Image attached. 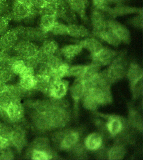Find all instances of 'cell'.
Wrapping results in <instances>:
<instances>
[{
	"instance_id": "cell-22",
	"label": "cell",
	"mask_w": 143,
	"mask_h": 160,
	"mask_svg": "<svg viewBox=\"0 0 143 160\" xmlns=\"http://www.w3.org/2000/svg\"><path fill=\"white\" fill-rule=\"evenodd\" d=\"M85 86L83 82L80 79H78L72 88V94L73 97L76 99L80 98L85 93Z\"/></svg>"
},
{
	"instance_id": "cell-30",
	"label": "cell",
	"mask_w": 143,
	"mask_h": 160,
	"mask_svg": "<svg viewBox=\"0 0 143 160\" xmlns=\"http://www.w3.org/2000/svg\"><path fill=\"white\" fill-rule=\"evenodd\" d=\"M110 12V14L113 17H118L124 15L129 13L135 12V10L131 8H126V7H120V8H115Z\"/></svg>"
},
{
	"instance_id": "cell-9",
	"label": "cell",
	"mask_w": 143,
	"mask_h": 160,
	"mask_svg": "<svg viewBox=\"0 0 143 160\" xmlns=\"http://www.w3.org/2000/svg\"><path fill=\"white\" fill-rule=\"evenodd\" d=\"M91 22L94 34L106 29L107 20L102 12L99 11L93 12L91 16Z\"/></svg>"
},
{
	"instance_id": "cell-28",
	"label": "cell",
	"mask_w": 143,
	"mask_h": 160,
	"mask_svg": "<svg viewBox=\"0 0 143 160\" xmlns=\"http://www.w3.org/2000/svg\"><path fill=\"white\" fill-rule=\"evenodd\" d=\"M45 62L51 68L53 71H54L58 69L63 62L59 57L54 54L48 57Z\"/></svg>"
},
{
	"instance_id": "cell-29",
	"label": "cell",
	"mask_w": 143,
	"mask_h": 160,
	"mask_svg": "<svg viewBox=\"0 0 143 160\" xmlns=\"http://www.w3.org/2000/svg\"><path fill=\"white\" fill-rule=\"evenodd\" d=\"M124 151L122 148L115 147L110 150L109 153L110 160H120L124 157Z\"/></svg>"
},
{
	"instance_id": "cell-18",
	"label": "cell",
	"mask_w": 143,
	"mask_h": 160,
	"mask_svg": "<svg viewBox=\"0 0 143 160\" xmlns=\"http://www.w3.org/2000/svg\"><path fill=\"white\" fill-rule=\"evenodd\" d=\"M8 66L14 74L19 75L27 68L24 60L15 56L10 58Z\"/></svg>"
},
{
	"instance_id": "cell-25",
	"label": "cell",
	"mask_w": 143,
	"mask_h": 160,
	"mask_svg": "<svg viewBox=\"0 0 143 160\" xmlns=\"http://www.w3.org/2000/svg\"><path fill=\"white\" fill-rule=\"evenodd\" d=\"M12 19L11 12L0 17V36L2 35L8 31L10 21Z\"/></svg>"
},
{
	"instance_id": "cell-38",
	"label": "cell",
	"mask_w": 143,
	"mask_h": 160,
	"mask_svg": "<svg viewBox=\"0 0 143 160\" xmlns=\"http://www.w3.org/2000/svg\"><path fill=\"white\" fill-rule=\"evenodd\" d=\"M14 1H17V2H20V3H24V4L29 6V7L34 8L33 7H32V4H31L30 0H14Z\"/></svg>"
},
{
	"instance_id": "cell-2",
	"label": "cell",
	"mask_w": 143,
	"mask_h": 160,
	"mask_svg": "<svg viewBox=\"0 0 143 160\" xmlns=\"http://www.w3.org/2000/svg\"><path fill=\"white\" fill-rule=\"evenodd\" d=\"M38 11L24 3L17 1L13 2L11 13L12 19L17 22H20L25 20L34 17L38 13Z\"/></svg>"
},
{
	"instance_id": "cell-27",
	"label": "cell",
	"mask_w": 143,
	"mask_h": 160,
	"mask_svg": "<svg viewBox=\"0 0 143 160\" xmlns=\"http://www.w3.org/2000/svg\"><path fill=\"white\" fill-rule=\"evenodd\" d=\"M51 33L55 35H65L68 34V26L64 23L56 22L51 30Z\"/></svg>"
},
{
	"instance_id": "cell-17",
	"label": "cell",
	"mask_w": 143,
	"mask_h": 160,
	"mask_svg": "<svg viewBox=\"0 0 143 160\" xmlns=\"http://www.w3.org/2000/svg\"><path fill=\"white\" fill-rule=\"evenodd\" d=\"M89 31L85 27L81 25L71 24L68 26V35L74 38H80L87 37Z\"/></svg>"
},
{
	"instance_id": "cell-24",
	"label": "cell",
	"mask_w": 143,
	"mask_h": 160,
	"mask_svg": "<svg viewBox=\"0 0 143 160\" xmlns=\"http://www.w3.org/2000/svg\"><path fill=\"white\" fill-rule=\"evenodd\" d=\"M108 130L113 135H116L121 131L122 124L119 119L114 118L110 120L107 125Z\"/></svg>"
},
{
	"instance_id": "cell-39",
	"label": "cell",
	"mask_w": 143,
	"mask_h": 160,
	"mask_svg": "<svg viewBox=\"0 0 143 160\" xmlns=\"http://www.w3.org/2000/svg\"><path fill=\"white\" fill-rule=\"evenodd\" d=\"M6 2V0H0V4Z\"/></svg>"
},
{
	"instance_id": "cell-8",
	"label": "cell",
	"mask_w": 143,
	"mask_h": 160,
	"mask_svg": "<svg viewBox=\"0 0 143 160\" xmlns=\"http://www.w3.org/2000/svg\"><path fill=\"white\" fill-rule=\"evenodd\" d=\"M68 84L66 81L61 79L53 80L50 88V94L56 99L61 98L66 95Z\"/></svg>"
},
{
	"instance_id": "cell-3",
	"label": "cell",
	"mask_w": 143,
	"mask_h": 160,
	"mask_svg": "<svg viewBox=\"0 0 143 160\" xmlns=\"http://www.w3.org/2000/svg\"><path fill=\"white\" fill-rule=\"evenodd\" d=\"M19 39L32 42H40L46 38L48 33L42 30L40 27H19L16 28Z\"/></svg>"
},
{
	"instance_id": "cell-7",
	"label": "cell",
	"mask_w": 143,
	"mask_h": 160,
	"mask_svg": "<svg viewBox=\"0 0 143 160\" xmlns=\"http://www.w3.org/2000/svg\"><path fill=\"white\" fill-rule=\"evenodd\" d=\"M116 55L117 53L114 51L103 47L99 52L92 56V57L93 62L101 66L110 63L115 59Z\"/></svg>"
},
{
	"instance_id": "cell-31",
	"label": "cell",
	"mask_w": 143,
	"mask_h": 160,
	"mask_svg": "<svg viewBox=\"0 0 143 160\" xmlns=\"http://www.w3.org/2000/svg\"><path fill=\"white\" fill-rule=\"evenodd\" d=\"M50 155L45 151L34 149L32 154V159L34 160H47L50 159Z\"/></svg>"
},
{
	"instance_id": "cell-21",
	"label": "cell",
	"mask_w": 143,
	"mask_h": 160,
	"mask_svg": "<svg viewBox=\"0 0 143 160\" xmlns=\"http://www.w3.org/2000/svg\"><path fill=\"white\" fill-rule=\"evenodd\" d=\"M14 74L7 64L0 65V82H1L5 83L8 82L11 80Z\"/></svg>"
},
{
	"instance_id": "cell-34",
	"label": "cell",
	"mask_w": 143,
	"mask_h": 160,
	"mask_svg": "<svg viewBox=\"0 0 143 160\" xmlns=\"http://www.w3.org/2000/svg\"><path fill=\"white\" fill-rule=\"evenodd\" d=\"M142 16L135 17L132 20L131 23L133 25L139 28H142Z\"/></svg>"
},
{
	"instance_id": "cell-23",
	"label": "cell",
	"mask_w": 143,
	"mask_h": 160,
	"mask_svg": "<svg viewBox=\"0 0 143 160\" xmlns=\"http://www.w3.org/2000/svg\"><path fill=\"white\" fill-rule=\"evenodd\" d=\"M37 79L34 75L21 78L19 84L21 87L25 90H31L35 88Z\"/></svg>"
},
{
	"instance_id": "cell-16",
	"label": "cell",
	"mask_w": 143,
	"mask_h": 160,
	"mask_svg": "<svg viewBox=\"0 0 143 160\" xmlns=\"http://www.w3.org/2000/svg\"><path fill=\"white\" fill-rule=\"evenodd\" d=\"M127 76L132 86L139 80L142 79V69L139 65L132 63L127 72Z\"/></svg>"
},
{
	"instance_id": "cell-32",
	"label": "cell",
	"mask_w": 143,
	"mask_h": 160,
	"mask_svg": "<svg viewBox=\"0 0 143 160\" xmlns=\"http://www.w3.org/2000/svg\"><path fill=\"white\" fill-rule=\"evenodd\" d=\"M32 7L38 13L46 6L48 3L46 0H30Z\"/></svg>"
},
{
	"instance_id": "cell-36",
	"label": "cell",
	"mask_w": 143,
	"mask_h": 160,
	"mask_svg": "<svg viewBox=\"0 0 143 160\" xmlns=\"http://www.w3.org/2000/svg\"><path fill=\"white\" fill-rule=\"evenodd\" d=\"M8 5L6 2L0 4V17L7 14L8 12Z\"/></svg>"
},
{
	"instance_id": "cell-1",
	"label": "cell",
	"mask_w": 143,
	"mask_h": 160,
	"mask_svg": "<svg viewBox=\"0 0 143 160\" xmlns=\"http://www.w3.org/2000/svg\"><path fill=\"white\" fill-rule=\"evenodd\" d=\"M12 50L16 57L25 60L37 55L39 52L40 48L33 42L20 39Z\"/></svg>"
},
{
	"instance_id": "cell-14",
	"label": "cell",
	"mask_w": 143,
	"mask_h": 160,
	"mask_svg": "<svg viewBox=\"0 0 143 160\" xmlns=\"http://www.w3.org/2000/svg\"><path fill=\"white\" fill-rule=\"evenodd\" d=\"M56 14H42L40 22V28L46 33L50 32L56 22Z\"/></svg>"
},
{
	"instance_id": "cell-4",
	"label": "cell",
	"mask_w": 143,
	"mask_h": 160,
	"mask_svg": "<svg viewBox=\"0 0 143 160\" xmlns=\"http://www.w3.org/2000/svg\"><path fill=\"white\" fill-rule=\"evenodd\" d=\"M126 60L123 56L115 57L106 73L110 81L123 78L126 73Z\"/></svg>"
},
{
	"instance_id": "cell-6",
	"label": "cell",
	"mask_w": 143,
	"mask_h": 160,
	"mask_svg": "<svg viewBox=\"0 0 143 160\" xmlns=\"http://www.w3.org/2000/svg\"><path fill=\"white\" fill-rule=\"evenodd\" d=\"M106 29L111 30L119 37L122 42L128 44L130 42V32L125 26L121 23L113 20H108L106 22Z\"/></svg>"
},
{
	"instance_id": "cell-37",
	"label": "cell",
	"mask_w": 143,
	"mask_h": 160,
	"mask_svg": "<svg viewBox=\"0 0 143 160\" xmlns=\"http://www.w3.org/2000/svg\"><path fill=\"white\" fill-rule=\"evenodd\" d=\"M8 145V139L0 136V149L7 147Z\"/></svg>"
},
{
	"instance_id": "cell-26",
	"label": "cell",
	"mask_w": 143,
	"mask_h": 160,
	"mask_svg": "<svg viewBox=\"0 0 143 160\" xmlns=\"http://www.w3.org/2000/svg\"><path fill=\"white\" fill-rule=\"evenodd\" d=\"M86 68V66L84 65H76L69 67L66 76L80 78L85 72Z\"/></svg>"
},
{
	"instance_id": "cell-10",
	"label": "cell",
	"mask_w": 143,
	"mask_h": 160,
	"mask_svg": "<svg viewBox=\"0 0 143 160\" xmlns=\"http://www.w3.org/2000/svg\"><path fill=\"white\" fill-rule=\"evenodd\" d=\"M58 44L53 40H46L43 41L40 48L39 53L45 62L47 58L50 56L54 55L58 50Z\"/></svg>"
},
{
	"instance_id": "cell-5",
	"label": "cell",
	"mask_w": 143,
	"mask_h": 160,
	"mask_svg": "<svg viewBox=\"0 0 143 160\" xmlns=\"http://www.w3.org/2000/svg\"><path fill=\"white\" fill-rule=\"evenodd\" d=\"M19 40L15 28L8 30L0 37V51L8 52L12 50Z\"/></svg>"
},
{
	"instance_id": "cell-12",
	"label": "cell",
	"mask_w": 143,
	"mask_h": 160,
	"mask_svg": "<svg viewBox=\"0 0 143 160\" xmlns=\"http://www.w3.org/2000/svg\"><path fill=\"white\" fill-rule=\"evenodd\" d=\"M82 48L90 52L92 56L95 55L103 48L101 43L94 38H88L82 40L79 44Z\"/></svg>"
},
{
	"instance_id": "cell-13",
	"label": "cell",
	"mask_w": 143,
	"mask_h": 160,
	"mask_svg": "<svg viewBox=\"0 0 143 160\" xmlns=\"http://www.w3.org/2000/svg\"><path fill=\"white\" fill-rule=\"evenodd\" d=\"M6 111L8 118L13 121H18L23 115L22 107L17 100L12 102Z\"/></svg>"
},
{
	"instance_id": "cell-33",
	"label": "cell",
	"mask_w": 143,
	"mask_h": 160,
	"mask_svg": "<svg viewBox=\"0 0 143 160\" xmlns=\"http://www.w3.org/2000/svg\"><path fill=\"white\" fill-rule=\"evenodd\" d=\"M34 75V69L31 67L27 66V68L19 76L21 78Z\"/></svg>"
},
{
	"instance_id": "cell-35",
	"label": "cell",
	"mask_w": 143,
	"mask_h": 160,
	"mask_svg": "<svg viewBox=\"0 0 143 160\" xmlns=\"http://www.w3.org/2000/svg\"><path fill=\"white\" fill-rule=\"evenodd\" d=\"M107 0H93L94 6L98 9H103L105 7Z\"/></svg>"
},
{
	"instance_id": "cell-19",
	"label": "cell",
	"mask_w": 143,
	"mask_h": 160,
	"mask_svg": "<svg viewBox=\"0 0 143 160\" xmlns=\"http://www.w3.org/2000/svg\"><path fill=\"white\" fill-rule=\"evenodd\" d=\"M101 137L98 134L93 133L89 135L86 139L85 145L88 149L91 150L99 148L102 144Z\"/></svg>"
},
{
	"instance_id": "cell-15",
	"label": "cell",
	"mask_w": 143,
	"mask_h": 160,
	"mask_svg": "<svg viewBox=\"0 0 143 160\" xmlns=\"http://www.w3.org/2000/svg\"><path fill=\"white\" fill-rule=\"evenodd\" d=\"M83 48L79 44H69L62 48L60 50L61 54L66 59H73L81 52Z\"/></svg>"
},
{
	"instance_id": "cell-11",
	"label": "cell",
	"mask_w": 143,
	"mask_h": 160,
	"mask_svg": "<svg viewBox=\"0 0 143 160\" xmlns=\"http://www.w3.org/2000/svg\"><path fill=\"white\" fill-rule=\"evenodd\" d=\"M94 35L113 46L118 47L122 43L119 37L111 30L106 29Z\"/></svg>"
},
{
	"instance_id": "cell-20",
	"label": "cell",
	"mask_w": 143,
	"mask_h": 160,
	"mask_svg": "<svg viewBox=\"0 0 143 160\" xmlns=\"http://www.w3.org/2000/svg\"><path fill=\"white\" fill-rule=\"evenodd\" d=\"M79 138L78 134L75 132H71L66 135L61 143L63 148L68 149L72 147L77 143Z\"/></svg>"
}]
</instances>
